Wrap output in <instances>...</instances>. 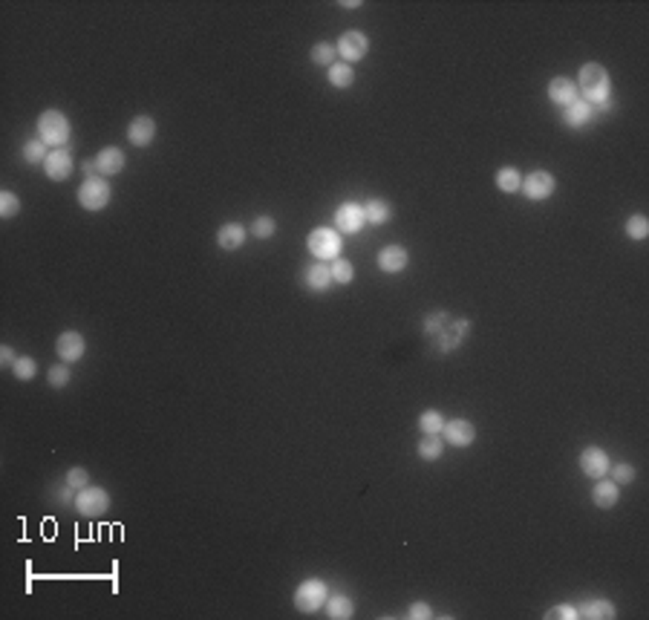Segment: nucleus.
Wrapping results in <instances>:
<instances>
[{"label":"nucleus","instance_id":"obj_1","mask_svg":"<svg viewBox=\"0 0 649 620\" xmlns=\"http://www.w3.org/2000/svg\"><path fill=\"white\" fill-rule=\"evenodd\" d=\"M577 81H580V87H577V93H583V101H589L592 107L603 104L609 98V73H606V66L600 63H583L580 66V76H577Z\"/></svg>","mask_w":649,"mask_h":620},{"label":"nucleus","instance_id":"obj_2","mask_svg":"<svg viewBox=\"0 0 649 620\" xmlns=\"http://www.w3.org/2000/svg\"><path fill=\"white\" fill-rule=\"evenodd\" d=\"M38 139L46 148H64L69 142V118L61 110H44L38 118Z\"/></svg>","mask_w":649,"mask_h":620},{"label":"nucleus","instance_id":"obj_3","mask_svg":"<svg viewBox=\"0 0 649 620\" xmlns=\"http://www.w3.org/2000/svg\"><path fill=\"white\" fill-rule=\"evenodd\" d=\"M113 196V188L104 176H87L79 188V205L84 211H101L107 208V202Z\"/></svg>","mask_w":649,"mask_h":620},{"label":"nucleus","instance_id":"obj_4","mask_svg":"<svg viewBox=\"0 0 649 620\" xmlns=\"http://www.w3.org/2000/svg\"><path fill=\"white\" fill-rule=\"evenodd\" d=\"M306 248H309L312 257H318L321 263H326V260H338L343 243H341V234H338L335 228H326V225H323V228H315V231L306 237Z\"/></svg>","mask_w":649,"mask_h":620},{"label":"nucleus","instance_id":"obj_5","mask_svg":"<svg viewBox=\"0 0 649 620\" xmlns=\"http://www.w3.org/2000/svg\"><path fill=\"white\" fill-rule=\"evenodd\" d=\"M326 597H329V589H326V583L318 580V577H309V580H303V583L295 589V606H298V611H303V614L318 611V609L326 603Z\"/></svg>","mask_w":649,"mask_h":620},{"label":"nucleus","instance_id":"obj_6","mask_svg":"<svg viewBox=\"0 0 649 620\" xmlns=\"http://www.w3.org/2000/svg\"><path fill=\"white\" fill-rule=\"evenodd\" d=\"M72 505H76V511H79L81 517L96 519V517H104V514L110 511V494H107L104 488H93V485H87V488H81V491L76 494Z\"/></svg>","mask_w":649,"mask_h":620},{"label":"nucleus","instance_id":"obj_7","mask_svg":"<svg viewBox=\"0 0 649 620\" xmlns=\"http://www.w3.org/2000/svg\"><path fill=\"white\" fill-rule=\"evenodd\" d=\"M55 352H58V358H61L64 364H76V361H81L84 352H87V340H84L81 332L66 329V332H61L58 340H55Z\"/></svg>","mask_w":649,"mask_h":620},{"label":"nucleus","instance_id":"obj_8","mask_svg":"<svg viewBox=\"0 0 649 620\" xmlns=\"http://www.w3.org/2000/svg\"><path fill=\"white\" fill-rule=\"evenodd\" d=\"M335 49H338V58H343L346 63H355V61H361V58L367 55L370 41H367V35H364V32L349 29V32H343V35L338 38Z\"/></svg>","mask_w":649,"mask_h":620},{"label":"nucleus","instance_id":"obj_9","mask_svg":"<svg viewBox=\"0 0 649 620\" xmlns=\"http://www.w3.org/2000/svg\"><path fill=\"white\" fill-rule=\"evenodd\" d=\"M523 193L531 199V202H543V199H548L551 193H554V188H557V182H554V176L548 173V171H531L525 179H523Z\"/></svg>","mask_w":649,"mask_h":620},{"label":"nucleus","instance_id":"obj_10","mask_svg":"<svg viewBox=\"0 0 649 620\" xmlns=\"http://www.w3.org/2000/svg\"><path fill=\"white\" fill-rule=\"evenodd\" d=\"M335 225H338V231H343V234H358L361 228L367 225L364 205H358V202H343L341 208L335 211Z\"/></svg>","mask_w":649,"mask_h":620},{"label":"nucleus","instance_id":"obj_11","mask_svg":"<svg viewBox=\"0 0 649 620\" xmlns=\"http://www.w3.org/2000/svg\"><path fill=\"white\" fill-rule=\"evenodd\" d=\"M609 467H612V462H609V456H606V450H600V447H586L583 453H580V470L589 476V479H603V476H609Z\"/></svg>","mask_w":649,"mask_h":620},{"label":"nucleus","instance_id":"obj_12","mask_svg":"<svg viewBox=\"0 0 649 620\" xmlns=\"http://www.w3.org/2000/svg\"><path fill=\"white\" fill-rule=\"evenodd\" d=\"M156 139V121L151 116H136L127 127V142L133 148H148Z\"/></svg>","mask_w":649,"mask_h":620},{"label":"nucleus","instance_id":"obj_13","mask_svg":"<svg viewBox=\"0 0 649 620\" xmlns=\"http://www.w3.org/2000/svg\"><path fill=\"white\" fill-rule=\"evenodd\" d=\"M442 436H445V442L453 444V447H471L473 439H476V427H473L468 419H453V422H445Z\"/></svg>","mask_w":649,"mask_h":620},{"label":"nucleus","instance_id":"obj_14","mask_svg":"<svg viewBox=\"0 0 649 620\" xmlns=\"http://www.w3.org/2000/svg\"><path fill=\"white\" fill-rule=\"evenodd\" d=\"M407 260H410V254L404 245H384L376 257V263L384 274H401L407 268Z\"/></svg>","mask_w":649,"mask_h":620},{"label":"nucleus","instance_id":"obj_15","mask_svg":"<svg viewBox=\"0 0 649 620\" xmlns=\"http://www.w3.org/2000/svg\"><path fill=\"white\" fill-rule=\"evenodd\" d=\"M595 118V107L589 104V101H571L568 107H563V124L565 127H571V130H580V127H586L589 121Z\"/></svg>","mask_w":649,"mask_h":620},{"label":"nucleus","instance_id":"obj_16","mask_svg":"<svg viewBox=\"0 0 649 620\" xmlns=\"http://www.w3.org/2000/svg\"><path fill=\"white\" fill-rule=\"evenodd\" d=\"M44 171H46V176L52 179V182H64L69 173H72V156H69V151H49V156H46V162H44Z\"/></svg>","mask_w":649,"mask_h":620},{"label":"nucleus","instance_id":"obj_17","mask_svg":"<svg viewBox=\"0 0 649 620\" xmlns=\"http://www.w3.org/2000/svg\"><path fill=\"white\" fill-rule=\"evenodd\" d=\"M577 84L571 81V78H563V76H557V78H551L548 81V98L554 101V104H560V107H568L571 101H577Z\"/></svg>","mask_w":649,"mask_h":620},{"label":"nucleus","instance_id":"obj_18","mask_svg":"<svg viewBox=\"0 0 649 620\" xmlns=\"http://www.w3.org/2000/svg\"><path fill=\"white\" fill-rule=\"evenodd\" d=\"M246 234L248 231L240 223H226V225H220V231H216V245L223 251H237V248H243Z\"/></svg>","mask_w":649,"mask_h":620},{"label":"nucleus","instance_id":"obj_19","mask_svg":"<svg viewBox=\"0 0 649 620\" xmlns=\"http://www.w3.org/2000/svg\"><path fill=\"white\" fill-rule=\"evenodd\" d=\"M121 168H124V153H121L119 148H104V151H99V156H96V171H99L104 179H107V176H119Z\"/></svg>","mask_w":649,"mask_h":620},{"label":"nucleus","instance_id":"obj_20","mask_svg":"<svg viewBox=\"0 0 649 620\" xmlns=\"http://www.w3.org/2000/svg\"><path fill=\"white\" fill-rule=\"evenodd\" d=\"M303 283H306V289H312V292H326V289L332 286V271H329V265H326V263H312V265L303 271Z\"/></svg>","mask_w":649,"mask_h":620},{"label":"nucleus","instance_id":"obj_21","mask_svg":"<svg viewBox=\"0 0 649 620\" xmlns=\"http://www.w3.org/2000/svg\"><path fill=\"white\" fill-rule=\"evenodd\" d=\"M468 332H471V323H468V320H453L445 332H439V335H442V337H439V350H442V352H453L459 343L468 337Z\"/></svg>","mask_w":649,"mask_h":620},{"label":"nucleus","instance_id":"obj_22","mask_svg":"<svg viewBox=\"0 0 649 620\" xmlns=\"http://www.w3.org/2000/svg\"><path fill=\"white\" fill-rule=\"evenodd\" d=\"M618 497H620V485H615L612 479H598V485H595V491H592V502L598 505V508H612L615 502H618Z\"/></svg>","mask_w":649,"mask_h":620},{"label":"nucleus","instance_id":"obj_23","mask_svg":"<svg viewBox=\"0 0 649 620\" xmlns=\"http://www.w3.org/2000/svg\"><path fill=\"white\" fill-rule=\"evenodd\" d=\"M442 453H445V439H442V433H424V436H421V442H418V459H424V462H436V459H442Z\"/></svg>","mask_w":649,"mask_h":620},{"label":"nucleus","instance_id":"obj_24","mask_svg":"<svg viewBox=\"0 0 649 620\" xmlns=\"http://www.w3.org/2000/svg\"><path fill=\"white\" fill-rule=\"evenodd\" d=\"M577 614L580 617H589V620H612L618 611L609 600H586L580 609H577Z\"/></svg>","mask_w":649,"mask_h":620},{"label":"nucleus","instance_id":"obj_25","mask_svg":"<svg viewBox=\"0 0 649 620\" xmlns=\"http://www.w3.org/2000/svg\"><path fill=\"white\" fill-rule=\"evenodd\" d=\"M364 217H367L370 225H384V223H390V217H393V205L384 202V199H370V202L364 205Z\"/></svg>","mask_w":649,"mask_h":620},{"label":"nucleus","instance_id":"obj_26","mask_svg":"<svg viewBox=\"0 0 649 620\" xmlns=\"http://www.w3.org/2000/svg\"><path fill=\"white\" fill-rule=\"evenodd\" d=\"M352 81H355V70H352V63H346V61H335V63L329 66V84H332V87L346 90V87H352Z\"/></svg>","mask_w":649,"mask_h":620},{"label":"nucleus","instance_id":"obj_27","mask_svg":"<svg viewBox=\"0 0 649 620\" xmlns=\"http://www.w3.org/2000/svg\"><path fill=\"white\" fill-rule=\"evenodd\" d=\"M326 614L332 620H349L355 614V606L346 594H335V597H326Z\"/></svg>","mask_w":649,"mask_h":620},{"label":"nucleus","instance_id":"obj_28","mask_svg":"<svg viewBox=\"0 0 649 620\" xmlns=\"http://www.w3.org/2000/svg\"><path fill=\"white\" fill-rule=\"evenodd\" d=\"M520 185H523V176H520V171H517V168L505 165V168H499V171H496V188H499L502 193H517V190H520Z\"/></svg>","mask_w":649,"mask_h":620},{"label":"nucleus","instance_id":"obj_29","mask_svg":"<svg viewBox=\"0 0 649 620\" xmlns=\"http://www.w3.org/2000/svg\"><path fill=\"white\" fill-rule=\"evenodd\" d=\"M309 58L318 63V66H329L335 63V58H338V49H335V44H329V41H321V44H315L312 46V52H309Z\"/></svg>","mask_w":649,"mask_h":620},{"label":"nucleus","instance_id":"obj_30","mask_svg":"<svg viewBox=\"0 0 649 620\" xmlns=\"http://www.w3.org/2000/svg\"><path fill=\"white\" fill-rule=\"evenodd\" d=\"M442 427H445V419H442L439 410H424L418 416V430L421 433H442Z\"/></svg>","mask_w":649,"mask_h":620},{"label":"nucleus","instance_id":"obj_31","mask_svg":"<svg viewBox=\"0 0 649 620\" xmlns=\"http://www.w3.org/2000/svg\"><path fill=\"white\" fill-rule=\"evenodd\" d=\"M329 271H332V283L346 286V283L355 280V268H352V263H346V260H332Z\"/></svg>","mask_w":649,"mask_h":620},{"label":"nucleus","instance_id":"obj_32","mask_svg":"<svg viewBox=\"0 0 649 620\" xmlns=\"http://www.w3.org/2000/svg\"><path fill=\"white\" fill-rule=\"evenodd\" d=\"M626 237H632V240H646L649 237V220L643 217V214H635V217H629L626 220Z\"/></svg>","mask_w":649,"mask_h":620},{"label":"nucleus","instance_id":"obj_33","mask_svg":"<svg viewBox=\"0 0 649 620\" xmlns=\"http://www.w3.org/2000/svg\"><path fill=\"white\" fill-rule=\"evenodd\" d=\"M18 214H21V199H18V193L4 190V193H0V217H4V220H12V217H18Z\"/></svg>","mask_w":649,"mask_h":620},{"label":"nucleus","instance_id":"obj_34","mask_svg":"<svg viewBox=\"0 0 649 620\" xmlns=\"http://www.w3.org/2000/svg\"><path fill=\"white\" fill-rule=\"evenodd\" d=\"M46 156H49V151H46V145L41 142V139H32V142H26V148H24V159L29 162V165H44L46 162Z\"/></svg>","mask_w":649,"mask_h":620},{"label":"nucleus","instance_id":"obj_35","mask_svg":"<svg viewBox=\"0 0 649 620\" xmlns=\"http://www.w3.org/2000/svg\"><path fill=\"white\" fill-rule=\"evenodd\" d=\"M274 231H277V223H274V217H268V214H263V217H257V220L251 223V234H254L257 240H268V237H274Z\"/></svg>","mask_w":649,"mask_h":620},{"label":"nucleus","instance_id":"obj_36","mask_svg":"<svg viewBox=\"0 0 649 620\" xmlns=\"http://www.w3.org/2000/svg\"><path fill=\"white\" fill-rule=\"evenodd\" d=\"M12 372H15V378H18V381H32V378H35V372H38V364H35V358L21 355V358L15 361V367H12Z\"/></svg>","mask_w":649,"mask_h":620},{"label":"nucleus","instance_id":"obj_37","mask_svg":"<svg viewBox=\"0 0 649 620\" xmlns=\"http://www.w3.org/2000/svg\"><path fill=\"white\" fill-rule=\"evenodd\" d=\"M46 381H49V387H55V390H64V387L69 384V370H66V364L61 361V364L49 367V372H46Z\"/></svg>","mask_w":649,"mask_h":620},{"label":"nucleus","instance_id":"obj_38","mask_svg":"<svg viewBox=\"0 0 649 620\" xmlns=\"http://www.w3.org/2000/svg\"><path fill=\"white\" fill-rule=\"evenodd\" d=\"M64 482H66L69 488L81 491V488H87V485H90V473H87L84 467H69V470H66V479H64Z\"/></svg>","mask_w":649,"mask_h":620},{"label":"nucleus","instance_id":"obj_39","mask_svg":"<svg viewBox=\"0 0 649 620\" xmlns=\"http://www.w3.org/2000/svg\"><path fill=\"white\" fill-rule=\"evenodd\" d=\"M609 473H612L615 485H629V482H635V467L632 464H612Z\"/></svg>","mask_w":649,"mask_h":620},{"label":"nucleus","instance_id":"obj_40","mask_svg":"<svg viewBox=\"0 0 649 620\" xmlns=\"http://www.w3.org/2000/svg\"><path fill=\"white\" fill-rule=\"evenodd\" d=\"M545 617L548 620H580V614H577V609L574 606H568V603H560V606H554L551 611H545Z\"/></svg>","mask_w":649,"mask_h":620},{"label":"nucleus","instance_id":"obj_41","mask_svg":"<svg viewBox=\"0 0 649 620\" xmlns=\"http://www.w3.org/2000/svg\"><path fill=\"white\" fill-rule=\"evenodd\" d=\"M448 323V312H433L427 320H424V332L427 335H439V329Z\"/></svg>","mask_w":649,"mask_h":620},{"label":"nucleus","instance_id":"obj_42","mask_svg":"<svg viewBox=\"0 0 649 620\" xmlns=\"http://www.w3.org/2000/svg\"><path fill=\"white\" fill-rule=\"evenodd\" d=\"M407 614H410L413 620H427V617H433V609H430L427 603H413Z\"/></svg>","mask_w":649,"mask_h":620},{"label":"nucleus","instance_id":"obj_43","mask_svg":"<svg viewBox=\"0 0 649 620\" xmlns=\"http://www.w3.org/2000/svg\"><path fill=\"white\" fill-rule=\"evenodd\" d=\"M15 361H18V355H15L12 347H0V364H4V367H15Z\"/></svg>","mask_w":649,"mask_h":620},{"label":"nucleus","instance_id":"obj_44","mask_svg":"<svg viewBox=\"0 0 649 620\" xmlns=\"http://www.w3.org/2000/svg\"><path fill=\"white\" fill-rule=\"evenodd\" d=\"M81 171H84L87 176H93V171H96V159H87V162L81 165Z\"/></svg>","mask_w":649,"mask_h":620},{"label":"nucleus","instance_id":"obj_45","mask_svg":"<svg viewBox=\"0 0 649 620\" xmlns=\"http://www.w3.org/2000/svg\"><path fill=\"white\" fill-rule=\"evenodd\" d=\"M341 6H343V9H358L361 0H341Z\"/></svg>","mask_w":649,"mask_h":620}]
</instances>
